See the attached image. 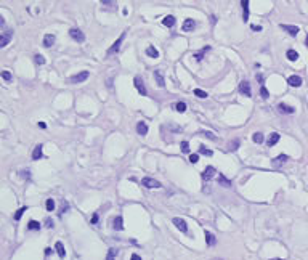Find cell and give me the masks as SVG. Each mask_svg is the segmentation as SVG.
Returning <instances> with one entry per match:
<instances>
[{
  "mask_svg": "<svg viewBox=\"0 0 308 260\" xmlns=\"http://www.w3.org/2000/svg\"><path fill=\"white\" fill-rule=\"evenodd\" d=\"M90 77V72L88 71H82L79 74H75L71 77V83H80V82H85L87 79Z\"/></svg>",
  "mask_w": 308,
  "mask_h": 260,
  "instance_id": "obj_2",
  "label": "cell"
},
{
  "mask_svg": "<svg viewBox=\"0 0 308 260\" xmlns=\"http://www.w3.org/2000/svg\"><path fill=\"white\" fill-rule=\"evenodd\" d=\"M217 181H218V185H221V186H225V188H229L231 186V181L225 177L223 173H220L218 177H217Z\"/></svg>",
  "mask_w": 308,
  "mask_h": 260,
  "instance_id": "obj_17",
  "label": "cell"
},
{
  "mask_svg": "<svg viewBox=\"0 0 308 260\" xmlns=\"http://www.w3.org/2000/svg\"><path fill=\"white\" fill-rule=\"evenodd\" d=\"M206 243H207L209 246H214V244L217 243V238L210 233V231H206Z\"/></svg>",
  "mask_w": 308,
  "mask_h": 260,
  "instance_id": "obj_27",
  "label": "cell"
},
{
  "mask_svg": "<svg viewBox=\"0 0 308 260\" xmlns=\"http://www.w3.org/2000/svg\"><path fill=\"white\" fill-rule=\"evenodd\" d=\"M172 223L181 231V233H188V225H186V222H185L183 219H180V217H175V219L172 220Z\"/></svg>",
  "mask_w": 308,
  "mask_h": 260,
  "instance_id": "obj_5",
  "label": "cell"
},
{
  "mask_svg": "<svg viewBox=\"0 0 308 260\" xmlns=\"http://www.w3.org/2000/svg\"><path fill=\"white\" fill-rule=\"evenodd\" d=\"M194 27H196V21L191 19V18H188V19L183 21V26H181V29H183L185 32H191V31H194Z\"/></svg>",
  "mask_w": 308,
  "mask_h": 260,
  "instance_id": "obj_11",
  "label": "cell"
},
{
  "mask_svg": "<svg viewBox=\"0 0 308 260\" xmlns=\"http://www.w3.org/2000/svg\"><path fill=\"white\" fill-rule=\"evenodd\" d=\"M201 133H202V135H206V137H209L210 140H217V137L214 135L212 132H207V130H204V132H201Z\"/></svg>",
  "mask_w": 308,
  "mask_h": 260,
  "instance_id": "obj_42",
  "label": "cell"
},
{
  "mask_svg": "<svg viewBox=\"0 0 308 260\" xmlns=\"http://www.w3.org/2000/svg\"><path fill=\"white\" fill-rule=\"evenodd\" d=\"M11 37H13V31L11 29H6L3 34H2V37H0V47H6L10 44V40H11Z\"/></svg>",
  "mask_w": 308,
  "mask_h": 260,
  "instance_id": "obj_6",
  "label": "cell"
},
{
  "mask_svg": "<svg viewBox=\"0 0 308 260\" xmlns=\"http://www.w3.org/2000/svg\"><path fill=\"white\" fill-rule=\"evenodd\" d=\"M241 5H242V8H244V16H242V19H244V23H246V21L249 19V0H242Z\"/></svg>",
  "mask_w": 308,
  "mask_h": 260,
  "instance_id": "obj_24",
  "label": "cell"
},
{
  "mask_svg": "<svg viewBox=\"0 0 308 260\" xmlns=\"http://www.w3.org/2000/svg\"><path fill=\"white\" fill-rule=\"evenodd\" d=\"M45 227H47V228H53V222H52L50 219H47V220H45Z\"/></svg>",
  "mask_w": 308,
  "mask_h": 260,
  "instance_id": "obj_46",
  "label": "cell"
},
{
  "mask_svg": "<svg viewBox=\"0 0 308 260\" xmlns=\"http://www.w3.org/2000/svg\"><path fill=\"white\" fill-rule=\"evenodd\" d=\"M114 230H117V231H121V230H124V223H122V217L121 215H117L116 219H114Z\"/></svg>",
  "mask_w": 308,
  "mask_h": 260,
  "instance_id": "obj_26",
  "label": "cell"
},
{
  "mask_svg": "<svg viewBox=\"0 0 308 260\" xmlns=\"http://www.w3.org/2000/svg\"><path fill=\"white\" fill-rule=\"evenodd\" d=\"M45 206H47V210H48V212H53V210H55V201H53V199H47Z\"/></svg>",
  "mask_w": 308,
  "mask_h": 260,
  "instance_id": "obj_35",
  "label": "cell"
},
{
  "mask_svg": "<svg viewBox=\"0 0 308 260\" xmlns=\"http://www.w3.org/2000/svg\"><path fill=\"white\" fill-rule=\"evenodd\" d=\"M133 85L137 87V90H138V93L140 95H146V88H144V83H143V80H141V77L140 76H137L135 79H133Z\"/></svg>",
  "mask_w": 308,
  "mask_h": 260,
  "instance_id": "obj_8",
  "label": "cell"
},
{
  "mask_svg": "<svg viewBox=\"0 0 308 260\" xmlns=\"http://www.w3.org/2000/svg\"><path fill=\"white\" fill-rule=\"evenodd\" d=\"M252 140H254V143L260 145L263 140H265V137H263V133H262V132H255L254 135H252Z\"/></svg>",
  "mask_w": 308,
  "mask_h": 260,
  "instance_id": "obj_28",
  "label": "cell"
},
{
  "mask_svg": "<svg viewBox=\"0 0 308 260\" xmlns=\"http://www.w3.org/2000/svg\"><path fill=\"white\" fill-rule=\"evenodd\" d=\"M27 210V207H21V209H18L16 210V214H15V220H19L21 217H23V214Z\"/></svg>",
  "mask_w": 308,
  "mask_h": 260,
  "instance_id": "obj_37",
  "label": "cell"
},
{
  "mask_svg": "<svg viewBox=\"0 0 308 260\" xmlns=\"http://www.w3.org/2000/svg\"><path fill=\"white\" fill-rule=\"evenodd\" d=\"M209 50H210V47H204V48H202V50L201 52H198V53H194L193 56H194V58H196V61H202V58H204V55L209 52Z\"/></svg>",
  "mask_w": 308,
  "mask_h": 260,
  "instance_id": "obj_23",
  "label": "cell"
},
{
  "mask_svg": "<svg viewBox=\"0 0 308 260\" xmlns=\"http://www.w3.org/2000/svg\"><path fill=\"white\" fill-rule=\"evenodd\" d=\"M55 249H56V252H58L60 258H64V257H66V250H64V246H63V243H61V241H58L56 244H55Z\"/></svg>",
  "mask_w": 308,
  "mask_h": 260,
  "instance_id": "obj_20",
  "label": "cell"
},
{
  "mask_svg": "<svg viewBox=\"0 0 308 260\" xmlns=\"http://www.w3.org/2000/svg\"><path fill=\"white\" fill-rule=\"evenodd\" d=\"M281 29L286 31V32H287L289 36H292V37H295L297 34L300 32V29H298L297 26H291V24H281Z\"/></svg>",
  "mask_w": 308,
  "mask_h": 260,
  "instance_id": "obj_9",
  "label": "cell"
},
{
  "mask_svg": "<svg viewBox=\"0 0 308 260\" xmlns=\"http://www.w3.org/2000/svg\"><path fill=\"white\" fill-rule=\"evenodd\" d=\"M199 153H201V154H204V156H212V154H214V153H212V149L206 148L204 145H201V146H199Z\"/></svg>",
  "mask_w": 308,
  "mask_h": 260,
  "instance_id": "obj_31",
  "label": "cell"
},
{
  "mask_svg": "<svg viewBox=\"0 0 308 260\" xmlns=\"http://www.w3.org/2000/svg\"><path fill=\"white\" fill-rule=\"evenodd\" d=\"M215 175V167H212V165H207L206 169H204V172H202V180H206V181H209V180H212V177Z\"/></svg>",
  "mask_w": 308,
  "mask_h": 260,
  "instance_id": "obj_10",
  "label": "cell"
},
{
  "mask_svg": "<svg viewBox=\"0 0 308 260\" xmlns=\"http://www.w3.org/2000/svg\"><path fill=\"white\" fill-rule=\"evenodd\" d=\"M116 255H117V249L111 247L108 250V255H106V260H116Z\"/></svg>",
  "mask_w": 308,
  "mask_h": 260,
  "instance_id": "obj_30",
  "label": "cell"
},
{
  "mask_svg": "<svg viewBox=\"0 0 308 260\" xmlns=\"http://www.w3.org/2000/svg\"><path fill=\"white\" fill-rule=\"evenodd\" d=\"M27 230H40V223L36 222V220H31L27 223Z\"/></svg>",
  "mask_w": 308,
  "mask_h": 260,
  "instance_id": "obj_32",
  "label": "cell"
},
{
  "mask_svg": "<svg viewBox=\"0 0 308 260\" xmlns=\"http://www.w3.org/2000/svg\"><path fill=\"white\" fill-rule=\"evenodd\" d=\"M39 127H40V129H45L47 124H45V122H39Z\"/></svg>",
  "mask_w": 308,
  "mask_h": 260,
  "instance_id": "obj_52",
  "label": "cell"
},
{
  "mask_svg": "<svg viewBox=\"0 0 308 260\" xmlns=\"http://www.w3.org/2000/svg\"><path fill=\"white\" fill-rule=\"evenodd\" d=\"M252 31H255V32H260V31H262V26H257V24H252Z\"/></svg>",
  "mask_w": 308,
  "mask_h": 260,
  "instance_id": "obj_48",
  "label": "cell"
},
{
  "mask_svg": "<svg viewBox=\"0 0 308 260\" xmlns=\"http://www.w3.org/2000/svg\"><path fill=\"white\" fill-rule=\"evenodd\" d=\"M239 92H241V95L247 96V98L252 96V88H250V83H249L247 80H242V82L239 83Z\"/></svg>",
  "mask_w": 308,
  "mask_h": 260,
  "instance_id": "obj_4",
  "label": "cell"
},
{
  "mask_svg": "<svg viewBox=\"0 0 308 260\" xmlns=\"http://www.w3.org/2000/svg\"><path fill=\"white\" fill-rule=\"evenodd\" d=\"M90 222H92L93 225H96V223H98V214H93V215H92V220H90Z\"/></svg>",
  "mask_w": 308,
  "mask_h": 260,
  "instance_id": "obj_47",
  "label": "cell"
},
{
  "mask_svg": "<svg viewBox=\"0 0 308 260\" xmlns=\"http://www.w3.org/2000/svg\"><path fill=\"white\" fill-rule=\"evenodd\" d=\"M52 254V249L50 247H45V255H50Z\"/></svg>",
  "mask_w": 308,
  "mask_h": 260,
  "instance_id": "obj_51",
  "label": "cell"
},
{
  "mask_svg": "<svg viewBox=\"0 0 308 260\" xmlns=\"http://www.w3.org/2000/svg\"><path fill=\"white\" fill-rule=\"evenodd\" d=\"M137 133H140V135H146V133H148V125H146L143 121H140L137 124Z\"/></svg>",
  "mask_w": 308,
  "mask_h": 260,
  "instance_id": "obj_19",
  "label": "cell"
},
{
  "mask_svg": "<svg viewBox=\"0 0 308 260\" xmlns=\"http://www.w3.org/2000/svg\"><path fill=\"white\" fill-rule=\"evenodd\" d=\"M67 207H69V206H67V202H66V201H63V202H61V210H60V215H61L63 212H64V210H67Z\"/></svg>",
  "mask_w": 308,
  "mask_h": 260,
  "instance_id": "obj_44",
  "label": "cell"
},
{
  "mask_svg": "<svg viewBox=\"0 0 308 260\" xmlns=\"http://www.w3.org/2000/svg\"><path fill=\"white\" fill-rule=\"evenodd\" d=\"M101 3H103V5H108V6L116 5V2H109V0H101Z\"/></svg>",
  "mask_w": 308,
  "mask_h": 260,
  "instance_id": "obj_45",
  "label": "cell"
},
{
  "mask_svg": "<svg viewBox=\"0 0 308 260\" xmlns=\"http://www.w3.org/2000/svg\"><path fill=\"white\" fill-rule=\"evenodd\" d=\"M239 143H241V142H239L237 138H236V140H233V142L229 143V149H231V151H236L237 148H239Z\"/></svg>",
  "mask_w": 308,
  "mask_h": 260,
  "instance_id": "obj_36",
  "label": "cell"
},
{
  "mask_svg": "<svg viewBox=\"0 0 308 260\" xmlns=\"http://www.w3.org/2000/svg\"><path fill=\"white\" fill-rule=\"evenodd\" d=\"M198 98H207L209 95H207V92H204V90H201V88H194V92H193Z\"/></svg>",
  "mask_w": 308,
  "mask_h": 260,
  "instance_id": "obj_33",
  "label": "cell"
},
{
  "mask_svg": "<svg viewBox=\"0 0 308 260\" xmlns=\"http://www.w3.org/2000/svg\"><path fill=\"white\" fill-rule=\"evenodd\" d=\"M270 260H284V258H270Z\"/></svg>",
  "mask_w": 308,
  "mask_h": 260,
  "instance_id": "obj_54",
  "label": "cell"
},
{
  "mask_svg": "<svg viewBox=\"0 0 308 260\" xmlns=\"http://www.w3.org/2000/svg\"><path fill=\"white\" fill-rule=\"evenodd\" d=\"M215 260H218V258H215ZM220 260H221V258H220Z\"/></svg>",
  "mask_w": 308,
  "mask_h": 260,
  "instance_id": "obj_56",
  "label": "cell"
},
{
  "mask_svg": "<svg viewBox=\"0 0 308 260\" xmlns=\"http://www.w3.org/2000/svg\"><path fill=\"white\" fill-rule=\"evenodd\" d=\"M287 82H289L291 87H300V85H302V77H298V76H291L289 79H287Z\"/></svg>",
  "mask_w": 308,
  "mask_h": 260,
  "instance_id": "obj_13",
  "label": "cell"
},
{
  "mask_svg": "<svg viewBox=\"0 0 308 260\" xmlns=\"http://www.w3.org/2000/svg\"><path fill=\"white\" fill-rule=\"evenodd\" d=\"M175 16H172V15H169V16H165L164 19H162V24L165 26V27H173L175 26Z\"/></svg>",
  "mask_w": 308,
  "mask_h": 260,
  "instance_id": "obj_21",
  "label": "cell"
},
{
  "mask_svg": "<svg viewBox=\"0 0 308 260\" xmlns=\"http://www.w3.org/2000/svg\"><path fill=\"white\" fill-rule=\"evenodd\" d=\"M132 260H141V257H140L138 254H132Z\"/></svg>",
  "mask_w": 308,
  "mask_h": 260,
  "instance_id": "obj_49",
  "label": "cell"
},
{
  "mask_svg": "<svg viewBox=\"0 0 308 260\" xmlns=\"http://www.w3.org/2000/svg\"><path fill=\"white\" fill-rule=\"evenodd\" d=\"M198 161H199V154H191L190 156V162L191 164H198Z\"/></svg>",
  "mask_w": 308,
  "mask_h": 260,
  "instance_id": "obj_41",
  "label": "cell"
},
{
  "mask_svg": "<svg viewBox=\"0 0 308 260\" xmlns=\"http://www.w3.org/2000/svg\"><path fill=\"white\" fill-rule=\"evenodd\" d=\"M305 44H306V47H308V36H306V40H305Z\"/></svg>",
  "mask_w": 308,
  "mask_h": 260,
  "instance_id": "obj_55",
  "label": "cell"
},
{
  "mask_svg": "<svg viewBox=\"0 0 308 260\" xmlns=\"http://www.w3.org/2000/svg\"><path fill=\"white\" fill-rule=\"evenodd\" d=\"M42 157H44V153H42V145H37L36 148H34V151H32V159L34 161H39Z\"/></svg>",
  "mask_w": 308,
  "mask_h": 260,
  "instance_id": "obj_16",
  "label": "cell"
},
{
  "mask_svg": "<svg viewBox=\"0 0 308 260\" xmlns=\"http://www.w3.org/2000/svg\"><path fill=\"white\" fill-rule=\"evenodd\" d=\"M2 77H3L6 82H10V80H11V74H10L8 71H3V72H2Z\"/></svg>",
  "mask_w": 308,
  "mask_h": 260,
  "instance_id": "obj_43",
  "label": "cell"
},
{
  "mask_svg": "<svg viewBox=\"0 0 308 260\" xmlns=\"http://www.w3.org/2000/svg\"><path fill=\"white\" fill-rule=\"evenodd\" d=\"M154 79H156V82H157V85H159V87H164V85H165V80H164L162 71H154Z\"/></svg>",
  "mask_w": 308,
  "mask_h": 260,
  "instance_id": "obj_18",
  "label": "cell"
},
{
  "mask_svg": "<svg viewBox=\"0 0 308 260\" xmlns=\"http://www.w3.org/2000/svg\"><path fill=\"white\" fill-rule=\"evenodd\" d=\"M34 60H36V63H37V64H45V58H44V56H42V55H36V56H34Z\"/></svg>",
  "mask_w": 308,
  "mask_h": 260,
  "instance_id": "obj_39",
  "label": "cell"
},
{
  "mask_svg": "<svg viewBox=\"0 0 308 260\" xmlns=\"http://www.w3.org/2000/svg\"><path fill=\"white\" fill-rule=\"evenodd\" d=\"M279 138H281V135H279V133H271V135L268 137V140H267V145L268 146H275L278 142H279Z\"/></svg>",
  "mask_w": 308,
  "mask_h": 260,
  "instance_id": "obj_14",
  "label": "cell"
},
{
  "mask_svg": "<svg viewBox=\"0 0 308 260\" xmlns=\"http://www.w3.org/2000/svg\"><path fill=\"white\" fill-rule=\"evenodd\" d=\"M2 26H5V19L0 18V27H2Z\"/></svg>",
  "mask_w": 308,
  "mask_h": 260,
  "instance_id": "obj_53",
  "label": "cell"
},
{
  "mask_svg": "<svg viewBox=\"0 0 308 260\" xmlns=\"http://www.w3.org/2000/svg\"><path fill=\"white\" fill-rule=\"evenodd\" d=\"M278 111L283 112V114H294V109L292 106H289V104H284V103H279L278 104Z\"/></svg>",
  "mask_w": 308,
  "mask_h": 260,
  "instance_id": "obj_12",
  "label": "cell"
},
{
  "mask_svg": "<svg viewBox=\"0 0 308 260\" xmlns=\"http://www.w3.org/2000/svg\"><path fill=\"white\" fill-rule=\"evenodd\" d=\"M260 96L263 98V100H268V96H270V95H268L267 87H262V88H260Z\"/></svg>",
  "mask_w": 308,
  "mask_h": 260,
  "instance_id": "obj_40",
  "label": "cell"
},
{
  "mask_svg": "<svg viewBox=\"0 0 308 260\" xmlns=\"http://www.w3.org/2000/svg\"><path fill=\"white\" fill-rule=\"evenodd\" d=\"M124 39H125V32H122L121 36H119V39L114 42L113 45L109 47V50H108V55H114V53H117L119 52V48H121V44L124 42Z\"/></svg>",
  "mask_w": 308,
  "mask_h": 260,
  "instance_id": "obj_1",
  "label": "cell"
},
{
  "mask_svg": "<svg viewBox=\"0 0 308 260\" xmlns=\"http://www.w3.org/2000/svg\"><path fill=\"white\" fill-rule=\"evenodd\" d=\"M69 36H71L72 40L79 42V44H82V42L85 40V34H83L80 29H71V31H69Z\"/></svg>",
  "mask_w": 308,
  "mask_h": 260,
  "instance_id": "obj_3",
  "label": "cell"
},
{
  "mask_svg": "<svg viewBox=\"0 0 308 260\" xmlns=\"http://www.w3.org/2000/svg\"><path fill=\"white\" fill-rule=\"evenodd\" d=\"M286 56H287V60H289V61H297V60H298V53H297L295 50H287Z\"/></svg>",
  "mask_w": 308,
  "mask_h": 260,
  "instance_id": "obj_29",
  "label": "cell"
},
{
  "mask_svg": "<svg viewBox=\"0 0 308 260\" xmlns=\"http://www.w3.org/2000/svg\"><path fill=\"white\" fill-rule=\"evenodd\" d=\"M175 109H177L178 112H185V111H186V103H183V101H178L177 104H175Z\"/></svg>",
  "mask_w": 308,
  "mask_h": 260,
  "instance_id": "obj_34",
  "label": "cell"
},
{
  "mask_svg": "<svg viewBox=\"0 0 308 260\" xmlns=\"http://www.w3.org/2000/svg\"><path fill=\"white\" fill-rule=\"evenodd\" d=\"M289 157L287 156H286V154H279V156L275 159V161H273V165H276V167H279V165H281V164H284L286 162V161H287Z\"/></svg>",
  "mask_w": 308,
  "mask_h": 260,
  "instance_id": "obj_25",
  "label": "cell"
},
{
  "mask_svg": "<svg viewBox=\"0 0 308 260\" xmlns=\"http://www.w3.org/2000/svg\"><path fill=\"white\" fill-rule=\"evenodd\" d=\"M180 149H181V153H190V143H188V142H181Z\"/></svg>",
  "mask_w": 308,
  "mask_h": 260,
  "instance_id": "obj_38",
  "label": "cell"
},
{
  "mask_svg": "<svg viewBox=\"0 0 308 260\" xmlns=\"http://www.w3.org/2000/svg\"><path fill=\"white\" fill-rule=\"evenodd\" d=\"M55 40H56V37H55L53 34H47V36L44 37V47L50 48V47L55 44Z\"/></svg>",
  "mask_w": 308,
  "mask_h": 260,
  "instance_id": "obj_15",
  "label": "cell"
},
{
  "mask_svg": "<svg viewBox=\"0 0 308 260\" xmlns=\"http://www.w3.org/2000/svg\"><path fill=\"white\" fill-rule=\"evenodd\" d=\"M146 55H148L149 58H159V52H157V48H156V47H152V45H149L148 48H146Z\"/></svg>",
  "mask_w": 308,
  "mask_h": 260,
  "instance_id": "obj_22",
  "label": "cell"
},
{
  "mask_svg": "<svg viewBox=\"0 0 308 260\" xmlns=\"http://www.w3.org/2000/svg\"><path fill=\"white\" fill-rule=\"evenodd\" d=\"M257 80L258 82H263V76L262 74H257Z\"/></svg>",
  "mask_w": 308,
  "mask_h": 260,
  "instance_id": "obj_50",
  "label": "cell"
},
{
  "mask_svg": "<svg viewBox=\"0 0 308 260\" xmlns=\"http://www.w3.org/2000/svg\"><path fill=\"white\" fill-rule=\"evenodd\" d=\"M141 185L146 186V188H160V186H162L157 180H154V178H151V177H144V178L141 180Z\"/></svg>",
  "mask_w": 308,
  "mask_h": 260,
  "instance_id": "obj_7",
  "label": "cell"
}]
</instances>
